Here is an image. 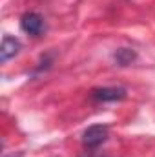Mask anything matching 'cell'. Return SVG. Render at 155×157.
Returning a JSON list of instances; mask_svg holds the SVG:
<instances>
[{
    "label": "cell",
    "mask_w": 155,
    "mask_h": 157,
    "mask_svg": "<svg viewBox=\"0 0 155 157\" xmlns=\"http://www.w3.org/2000/svg\"><path fill=\"white\" fill-rule=\"evenodd\" d=\"M108 139V126L106 124H93L84 130L82 133V144L86 148H97Z\"/></svg>",
    "instance_id": "obj_1"
},
{
    "label": "cell",
    "mask_w": 155,
    "mask_h": 157,
    "mask_svg": "<svg viewBox=\"0 0 155 157\" xmlns=\"http://www.w3.org/2000/svg\"><path fill=\"white\" fill-rule=\"evenodd\" d=\"M20 28L28 35L40 37L44 33V29H46V24H44V18L40 17L39 13H26L22 17V20H20Z\"/></svg>",
    "instance_id": "obj_2"
},
{
    "label": "cell",
    "mask_w": 155,
    "mask_h": 157,
    "mask_svg": "<svg viewBox=\"0 0 155 157\" xmlns=\"http://www.w3.org/2000/svg\"><path fill=\"white\" fill-rule=\"evenodd\" d=\"M126 97L124 88H95L91 91V99L99 102H113V101H122Z\"/></svg>",
    "instance_id": "obj_3"
},
{
    "label": "cell",
    "mask_w": 155,
    "mask_h": 157,
    "mask_svg": "<svg viewBox=\"0 0 155 157\" xmlns=\"http://www.w3.org/2000/svg\"><path fill=\"white\" fill-rule=\"evenodd\" d=\"M20 49H22V44H20V40L15 39V37H9V35H6V37L2 39V48H0V60H2V62H7L9 59L17 57V55L20 53Z\"/></svg>",
    "instance_id": "obj_4"
},
{
    "label": "cell",
    "mask_w": 155,
    "mask_h": 157,
    "mask_svg": "<svg viewBox=\"0 0 155 157\" xmlns=\"http://www.w3.org/2000/svg\"><path fill=\"white\" fill-rule=\"evenodd\" d=\"M113 59L117 60L119 66H128V64H131L137 59V55H135V51H131L128 48H120V49H117L113 53Z\"/></svg>",
    "instance_id": "obj_5"
}]
</instances>
